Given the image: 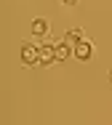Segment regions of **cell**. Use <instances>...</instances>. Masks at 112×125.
I'll return each mask as SVG.
<instances>
[{
	"label": "cell",
	"mask_w": 112,
	"mask_h": 125,
	"mask_svg": "<svg viewBox=\"0 0 112 125\" xmlns=\"http://www.w3.org/2000/svg\"><path fill=\"white\" fill-rule=\"evenodd\" d=\"M22 64H40V45H32V43H24L22 45Z\"/></svg>",
	"instance_id": "obj_1"
},
{
	"label": "cell",
	"mask_w": 112,
	"mask_h": 125,
	"mask_svg": "<svg viewBox=\"0 0 112 125\" xmlns=\"http://www.w3.org/2000/svg\"><path fill=\"white\" fill-rule=\"evenodd\" d=\"M72 56H75L78 61H88V59L93 56V45H91L88 40H80V43L72 48Z\"/></svg>",
	"instance_id": "obj_2"
},
{
	"label": "cell",
	"mask_w": 112,
	"mask_h": 125,
	"mask_svg": "<svg viewBox=\"0 0 112 125\" xmlns=\"http://www.w3.org/2000/svg\"><path fill=\"white\" fill-rule=\"evenodd\" d=\"M54 61H56V45L43 43V45H40V64L48 67V64H54Z\"/></svg>",
	"instance_id": "obj_3"
},
{
	"label": "cell",
	"mask_w": 112,
	"mask_h": 125,
	"mask_svg": "<svg viewBox=\"0 0 112 125\" xmlns=\"http://www.w3.org/2000/svg\"><path fill=\"white\" fill-rule=\"evenodd\" d=\"M29 29H32V35H35V37H45V35H48V19H43V16L32 19Z\"/></svg>",
	"instance_id": "obj_4"
},
{
	"label": "cell",
	"mask_w": 112,
	"mask_h": 125,
	"mask_svg": "<svg viewBox=\"0 0 112 125\" xmlns=\"http://www.w3.org/2000/svg\"><path fill=\"white\" fill-rule=\"evenodd\" d=\"M69 53H72V45L69 43H56V61H67L69 59Z\"/></svg>",
	"instance_id": "obj_5"
},
{
	"label": "cell",
	"mask_w": 112,
	"mask_h": 125,
	"mask_svg": "<svg viewBox=\"0 0 112 125\" xmlns=\"http://www.w3.org/2000/svg\"><path fill=\"white\" fill-rule=\"evenodd\" d=\"M80 40H85V37H83V32H80V29H69V32L64 35V43H69L72 48H75V45H78Z\"/></svg>",
	"instance_id": "obj_6"
},
{
	"label": "cell",
	"mask_w": 112,
	"mask_h": 125,
	"mask_svg": "<svg viewBox=\"0 0 112 125\" xmlns=\"http://www.w3.org/2000/svg\"><path fill=\"white\" fill-rule=\"evenodd\" d=\"M64 5H78V0H61Z\"/></svg>",
	"instance_id": "obj_7"
},
{
	"label": "cell",
	"mask_w": 112,
	"mask_h": 125,
	"mask_svg": "<svg viewBox=\"0 0 112 125\" xmlns=\"http://www.w3.org/2000/svg\"><path fill=\"white\" fill-rule=\"evenodd\" d=\"M110 83H112V72H110Z\"/></svg>",
	"instance_id": "obj_8"
}]
</instances>
